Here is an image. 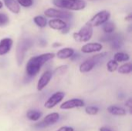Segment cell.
<instances>
[{"label":"cell","instance_id":"obj_1","mask_svg":"<svg viewBox=\"0 0 132 131\" xmlns=\"http://www.w3.org/2000/svg\"><path fill=\"white\" fill-rule=\"evenodd\" d=\"M55 54L52 53H43L39 56H36L31 57L26 63V72L27 76L30 77H33L39 73L42 66L47 63L48 61L51 60L55 57Z\"/></svg>","mask_w":132,"mask_h":131},{"label":"cell","instance_id":"obj_2","mask_svg":"<svg viewBox=\"0 0 132 131\" xmlns=\"http://www.w3.org/2000/svg\"><path fill=\"white\" fill-rule=\"evenodd\" d=\"M53 3L58 8L71 11L83 10L87 6L84 0H53Z\"/></svg>","mask_w":132,"mask_h":131},{"label":"cell","instance_id":"obj_3","mask_svg":"<svg viewBox=\"0 0 132 131\" xmlns=\"http://www.w3.org/2000/svg\"><path fill=\"white\" fill-rule=\"evenodd\" d=\"M94 27L87 22L77 32H74L73 36L74 39L77 42H87L93 36Z\"/></svg>","mask_w":132,"mask_h":131},{"label":"cell","instance_id":"obj_4","mask_svg":"<svg viewBox=\"0 0 132 131\" xmlns=\"http://www.w3.org/2000/svg\"><path fill=\"white\" fill-rule=\"evenodd\" d=\"M32 42H30L29 39H20L17 46H16V51H15V56H16V61L19 66L22 65L26 53L28 51L29 48L31 46Z\"/></svg>","mask_w":132,"mask_h":131},{"label":"cell","instance_id":"obj_5","mask_svg":"<svg viewBox=\"0 0 132 131\" xmlns=\"http://www.w3.org/2000/svg\"><path fill=\"white\" fill-rule=\"evenodd\" d=\"M44 14L46 17L52 19H70L73 17V14L68 11L56 9L53 8H50L45 10Z\"/></svg>","mask_w":132,"mask_h":131},{"label":"cell","instance_id":"obj_6","mask_svg":"<svg viewBox=\"0 0 132 131\" xmlns=\"http://www.w3.org/2000/svg\"><path fill=\"white\" fill-rule=\"evenodd\" d=\"M111 17V13L110 12L107 10H102L99 12H97L96 15H94L90 20L88 21V22L93 26V27H97L102 25L104 24L106 22L109 20Z\"/></svg>","mask_w":132,"mask_h":131},{"label":"cell","instance_id":"obj_7","mask_svg":"<svg viewBox=\"0 0 132 131\" xmlns=\"http://www.w3.org/2000/svg\"><path fill=\"white\" fill-rule=\"evenodd\" d=\"M59 119H60V115L58 113H52L46 116L42 121L36 124L35 127L38 128H44L55 124L59 120Z\"/></svg>","mask_w":132,"mask_h":131},{"label":"cell","instance_id":"obj_8","mask_svg":"<svg viewBox=\"0 0 132 131\" xmlns=\"http://www.w3.org/2000/svg\"><path fill=\"white\" fill-rule=\"evenodd\" d=\"M65 97V93L61 91L56 92L53 93L45 103L44 107L47 109H52L56 107L59 103H60Z\"/></svg>","mask_w":132,"mask_h":131},{"label":"cell","instance_id":"obj_9","mask_svg":"<svg viewBox=\"0 0 132 131\" xmlns=\"http://www.w3.org/2000/svg\"><path fill=\"white\" fill-rule=\"evenodd\" d=\"M85 103L83 100L80 99H71L67 101H65L60 105V109L61 110H70L73 108H77V107H84Z\"/></svg>","mask_w":132,"mask_h":131},{"label":"cell","instance_id":"obj_10","mask_svg":"<svg viewBox=\"0 0 132 131\" xmlns=\"http://www.w3.org/2000/svg\"><path fill=\"white\" fill-rule=\"evenodd\" d=\"M53 77V73L50 70H47L43 73V74L40 76L38 83H37V90L42 91L50 82Z\"/></svg>","mask_w":132,"mask_h":131},{"label":"cell","instance_id":"obj_11","mask_svg":"<svg viewBox=\"0 0 132 131\" xmlns=\"http://www.w3.org/2000/svg\"><path fill=\"white\" fill-rule=\"evenodd\" d=\"M102 49H103V46L99 42H89L87 44L84 45L81 47V51L82 53L87 54V53L100 52L101 50H102Z\"/></svg>","mask_w":132,"mask_h":131},{"label":"cell","instance_id":"obj_12","mask_svg":"<svg viewBox=\"0 0 132 131\" xmlns=\"http://www.w3.org/2000/svg\"><path fill=\"white\" fill-rule=\"evenodd\" d=\"M97 63L96 62V60L94 59V57H91L90 59H87V60H85L84 62H83L80 66H79V70L80 73H88L90 71H91L94 66H96Z\"/></svg>","mask_w":132,"mask_h":131},{"label":"cell","instance_id":"obj_13","mask_svg":"<svg viewBox=\"0 0 132 131\" xmlns=\"http://www.w3.org/2000/svg\"><path fill=\"white\" fill-rule=\"evenodd\" d=\"M13 41L11 38H4L0 40V56H4L10 52Z\"/></svg>","mask_w":132,"mask_h":131},{"label":"cell","instance_id":"obj_14","mask_svg":"<svg viewBox=\"0 0 132 131\" xmlns=\"http://www.w3.org/2000/svg\"><path fill=\"white\" fill-rule=\"evenodd\" d=\"M49 26L55 30H65L67 27V22L60 19H52L48 22Z\"/></svg>","mask_w":132,"mask_h":131},{"label":"cell","instance_id":"obj_15","mask_svg":"<svg viewBox=\"0 0 132 131\" xmlns=\"http://www.w3.org/2000/svg\"><path fill=\"white\" fill-rule=\"evenodd\" d=\"M6 8L12 13L18 14L20 12V5L16 0H3Z\"/></svg>","mask_w":132,"mask_h":131},{"label":"cell","instance_id":"obj_16","mask_svg":"<svg viewBox=\"0 0 132 131\" xmlns=\"http://www.w3.org/2000/svg\"><path fill=\"white\" fill-rule=\"evenodd\" d=\"M74 54V49L73 48H63L60 49L57 53H56V56L60 59H69Z\"/></svg>","mask_w":132,"mask_h":131},{"label":"cell","instance_id":"obj_17","mask_svg":"<svg viewBox=\"0 0 132 131\" xmlns=\"http://www.w3.org/2000/svg\"><path fill=\"white\" fill-rule=\"evenodd\" d=\"M108 111L109 113L114 116H125L127 111L125 109L118 107V106H110L108 107Z\"/></svg>","mask_w":132,"mask_h":131},{"label":"cell","instance_id":"obj_18","mask_svg":"<svg viewBox=\"0 0 132 131\" xmlns=\"http://www.w3.org/2000/svg\"><path fill=\"white\" fill-rule=\"evenodd\" d=\"M114 59L117 61L118 63H123V62H128L130 59V56L128 53H122V52H118L114 56Z\"/></svg>","mask_w":132,"mask_h":131},{"label":"cell","instance_id":"obj_19","mask_svg":"<svg viewBox=\"0 0 132 131\" xmlns=\"http://www.w3.org/2000/svg\"><path fill=\"white\" fill-rule=\"evenodd\" d=\"M42 116V113L38 110H29L26 113V117L29 120L32 121H37Z\"/></svg>","mask_w":132,"mask_h":131},{"label":"cell","instance_id":"obj_20","mask_svg":"<svg viewBox=\"0 0 132 131\" xmlns=\"http://www.w3.org/2000/svg\"><path fill=\"white\" fill-rule=\"evenodd\" d=\"M117 70L118 71L119 73H121V74H129L132 71L131 63H125V64L121 65V66H118Z\"/></svg>","mask_w":132,"mask_h":131},{"label":"cell","instance_id":"obj_21","mask_svg":"<svg viewBox=\"0 0 132 131\" xmlns=\"http://www.w3.org/2000/svg\"><path fill=\"white\" fill-rule=\"evenodd\" d=\"M33 22L39 28H44V27H46V25L47 24L46 19L45 17L42 16V15H36V16H35L33 18Z\"/></svg>","mask_w":132,"mask_h":131},{"label":"cell","instance_id":"obj_22","mask_svg":"<svg viewBox=\"0 0 132 131\" xmlns=\"http://www.w3.org/2000/svg\"><path fill=\"white\" fill-rule=\"evenodd\" d=\"M115 24L112 22H106L104 24H103V30L105 33L111 34L114 32L115 30Z\"/></svg>","mask_w":132,"mask_h":131},{"label":"cell","instance_id":"obj_23","mask_svg":"<svg viewBox=\"0 0 132 131\" xmlns=\"http://www.w3.org/2000/svg\"><path fill=\"white\" fill-rule=\"evenodd\" d=\"M118 68V63L114 59H111L107 63V69L110 73H113L116 71Z\"/></svg>","mask_w":132,"mask_h":131},{"label":"cell","instance_id":"obj_24","mask_svg":"<svg viewBox=\"0 0 132 131\" xmlns=\"http://www.w3.org/2000/svg\"><path fill=\"white\" fill-rule=\"evenodd\" d=\"M9 23V16L2 12H0V27H3L7 25Z\"/></svg>","mask_w":132,"mask_h":131},{"label":"cell","instance_id":"obj_25","mask_svg":"<svg viewBox=\"0 0 132 131\" xmlns=\"http://www.w3.org/2000/svg\"><path fill=\"white\" fill-rule=\"evenodd\" d=\"M85 112H86V113H87L89 115H91V116L97 115L98 113V112H99V108L97 107L90 106V107H87L85 109Z\"/></svg>","mask_w":132,"mask_h":131},{"label":"cell","instance_id":"obj_26","mask_svg":"<svg viewBox=\"0 0 132 131\" xmlns=\"http://www.w3.org/2000/svg\"><path fill=\"white\" fill-rule=\"evenodd\" d=\"M16 1L20 6H22L25 8L31 7L33 4V0H16Z\"/></svg>","mask_w":132,"mask_h":131},{"label":"cell","instance_id":"obj_27","mask_svg":"<svg viewBox=\"0 0 132 131\" xmlns=\"http://www.w3.org/2000/svg\"><path fill=\"white\" fill-rule=\"evenodd\" d=\"M111 46H112V48L115 49H118L121 47L122 46V42L121 41L117 38V39H111Z\"/></svg>","mask_w":132,"mask_h":131},{"label":"cell","instance_id":"obj_28","mask_svg":"<svg viewBox=\"0 0 132 131\" xmlns=\"http://www.w3.org/2000/svg\"><path fill=\"white\" fill-rule=\"evenodd\" d=\"M68 69V66L67 65H63V66H60L59 67H57L56 69H55V73H58V74H63L65 72H67Z\"/></svg>","mask_w":132,"mask_h":131},{"label":"cell","instance_id":"obj_29","mask_svg":"<svg viewBox=\"0 0 132 131\" xmlns=\"http://www.w3.org/2000/svg\"><path fill=\"white\" fill-rule=\"evenodd\" d=\"M125 106L129 109V110H130V113H131V109H132V100L131 98H129L127 101H126V103H125Z\"/></svg>","mask_w":132,"mask_h":131},{"label":"cell","instance_id":"obj_30","mask_svg":"<svg viewBox=\"0 0 132 131\" xmlns=\"http://www.w3.org/2000/svg\"><path fill=\"white\" fill-rule=\"evenodd\" d=\"M57 131H74V129L71 127H67V126H65V127H60V129H58Z\"/></svg>","mask_w":132,"mask_h":131},{"label":"cell","instance_id":"obj_31","mask_svg":"<svg viewBox=\"0 0 132 131\" xmlns=\"http://www.w3.org/2000/svg\"><path fill=\"white\" fill-rule=\"evenodd\" d=\"M99 131H112L110 128H108L106 127H102L99 129Z\"/></svg>","mask_w":132,"mask_h":131},{"label":"cell","instance_id":"obj_32","mask_svg":"<svg viewBox=\"0 0 132 131\" xmlns=\"http://www.w3.org/2000/svg\"><path fill=\"white\" fill-rule=\"evenodd\" d=\"M131 19H132L131 14H129L128 16H126V17H125V20H126V21H131Z\"/></svg>","mask_w":132,"mask_h":131},{"label":"cell","instance_id":"obj_33","mask_svg":"<svg viewBox=\"0 0 132 131\" xmlns=\"http://www.w3.org/2000/svg\"><path fill=\"white\" fill-rule=\"evenodd\" d=\"M3 7V2L2 1H0V9Z\"/></svg>","mask_w":132,"mask_h":131}]
</instances>
